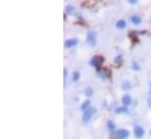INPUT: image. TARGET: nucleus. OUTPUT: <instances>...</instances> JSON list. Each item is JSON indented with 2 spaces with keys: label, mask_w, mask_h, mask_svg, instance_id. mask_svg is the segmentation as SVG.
I'll use <instances>...</instances> for the list:
<instances>
[{
  "label": "nucleus",
  "mask_w": 151,
  "mask_h": 139,
  "mask_svg": "<svg viewBox=\"0 0 151 139\" xmlns=\"http://www.w3.org/2000/svg\"><path fill=\"white\" fill-rule=\"evenodd\" d=\"M150 133H151V132H150Z\"/></svg>",
  "instance_id": "412c9836"
},
{
  "label": "nucleus",
  "mask_w": 151,
  "mask_h": 139,
  "mask_svg": "<svg viewBox=\"0 0 151 139\" xmlns=\"http://www.w3.org/2000/svg\"><path fill=\"white\" fill-rule=\"evenodd\" d=\"M130 88H131V87H130V83H129V82H124V83H123V89H127V90H128V89H130Z\"/></svg>",
  "instance_id": "dca6fc26"
},
{
  "label": "nucleus",
  "mask_w": 151,
  "mask_h": 139,
  "mask_svg": "<svg viewBox=\"0 0 151 139\" xmlns=\"http://www.w3.org/2000/svg\"><path fill=\"white\" fill-rule=\"evenodd\" d=\"M77 44V39H69L65 42V47L66 48H73Z\"/></svg>",
  "instance_id": "423d86ee"
},
{
  "label": "nucleus",
  "mask_w": 151,
  "mask_h": 139,
  "mask_svg": "<svg viewBox=\"0 0 151 139\" xmlns=\"http://www.w3.org/2000/svg\"><path fill=\"white\" fill-rule=\"evenodd\" d=\"M93 92H94V91H93L91 88H87V89L84 90V94H86L87 96H93Z\"/></svg>",
  "instance_id": "ddd939ff"
},
{
  "label": "nucleus",
  "mask_w": 151,
  "mask_h": 139,
  "mask_svg": "<svg viewBox=\"0 0 151 139\" xmlns=\"http://www.w3.org/2000/svg\"><path fill=\"white\" fill-rule=\"evenodd\" d=\"M96 112V109L95 107H89L88 110H86L84 112H83V116H82V120L84 122V123H89L90 122V119L93 118V116H94V113Z\"/></svg>",
  "instance_id": "f257e3e1"
},
{
  "label": "nucleus",
  "mask_w": 151,
  "mask_h": 139,
  "mask_svg": "<svg viewBox=\"0 0 151 139\" xmlns=\"http://www.w3.org/2000/svg\"><path fill=\"white\" fill-rule=\"evenodd\" d=\"M129 2H130V4H136L137 1H136V0H129Z\"/></svg>",
  "instance_id": "6ab92c4d"
},
{
  "label": "nucleus",
  "mask_w": 151,
  "mask_h": 139,
  "mask_svg": "<svg viewBox=\"0 0 151 139\" xmlns=\"http://www.w3.org/2000/svg\"><path fill=\"white\" fill-rule=\"evenodd\" d=\"M66 12H67L68 14H73V13H74V7L70 6V5L67 6V7H66Z\"/></svg>",
  "instance_id": "f8f14e48"
},
{
  "label": "nucleus",
  "mask_w": 151,
  "mask_h": 139,
  "mask_svg": "<svg viewBox=\"0 0 151 139\" xmlns=\"http://www.w3.org/2000/svg\"><path fill=\"white\" fill-rule=\"evenodd\" d=\"M103 62H104V59L102 56H94L90 60V66H93V67H95V68H97V69L100 70Z\"/></svg>",
  "instance_id": "f03ea898"
},
{
  "label": "nucleus",
  "mask_w": 151,
  "mask_h": 139,
  "mask_svg": "<svg viewBox=\"0 0 151 139\" xmlns=\"http://www.w3.org/2000/svg\"><path fill=\"white\" fill-rule=\"evenodd\" d=\"M116 112H117V113H127L128 110H127L125 106H121V107H117V109H116Z\"/></svg>",
  "instance_id": "9b49d317"
},
{
  "label": "nucleus",
  "mask_w": 151,
  "mask_h": 139,
  "mask_svg": "<svg viewBox=\"0 0 151 139\" xmlns=\"http://www.w3.org/2000/svg\"><path fill=\"white\" fill-rule=\"evenodd\" d=\"M116 137L118 139H125L129 137V132L127 131V130H123V129H121V130H118V131H116Z\"/></svg>",
  "instance_id": "39448f33"
},
{
  "label": "nucleus",
  "mask_w": 151,
  "mask_h": 139,
  "mask_svg": "<svg viewBox=\"0 0 151 139\" xmlns=\"http://www.w3.org/2000/svg\"><path fill=\"white\" fill-rule=\"evenodd\" d=\"M122 104H123V106L130 105L131 104V97H130L129 95H124V96L122 97Z\"/></svg>",
  "instance_id": "0eeeda50"
},
{
  "label": "nucleus",
  "mask_w": 151,
  "mask_h": 139,
  "mask_svg": "<svg viewBox=\"0 0 151 139\" xmlns=\"http://www.w3.org/2000/svg\"><path fill=\"white\" fill-rule=\"evenodd\" d=\"M125 26H127V22L124 20H118L116 22V28L117 29H123V28H125Z\"/></svg>",
  "instance_id": "6e6552de"
},
{
  "label": "nucleus",
  "mask_w": 151,
  "mask_h": 139,
  "mask_svg": "<svg viewBox=\"0 0 151 139\" xmlns=\"http://www.w3.org/2000/svg\"><path fill=\"white\" fill-rule=\"evenodd\" d=\"M87 42L90 44V46H94L96 43V34L95 32H89L87 35Z\"/></svg>",
  "instance_id": "20e7f679"
},
{
  "label": "nucleus",
  "mask_w": 151,
  "mask_h": 139,
  "mask_svg": "<svg viewBox=\"0 0 151 139\" xmlns=\"http://www.w3.org/2000/svg\"><path fill=\"white\" fill-rule=\"evenodd\" d=\"M108 128H109V130H111V131L115 130V125H114V123L111 122V120L108 122Z\"/></svg>",
  "instance_id": "2eb2a0df"
},
{
  "label": "nucleus",
  "mask_w": 151,
  "mask_h": 139,
  "mask_svg": "<svg viewBox=\"0 0 151 139\" xmlns=\"http://www.w3.org/2000/svg\"><path fill=\"white\" fill-rule=\"evenodd\" d=\"M90 107V102L89 101H86V102H83L82 105H81V110H83V111H86V110H88Z\"/></svg>",
  "instance_id": "9d476101"
},
{
  "label": "nucleus",
  "mask_w": 151,
  "mask_h": 139,
  "mask_svg": "<svg viewBox=\"0 0 151 139\" xmlns=\"http://www.w3.org/2000/svg\"><path fill=\"white\" fill-rule=\"evenodd\" d=\"M148 104H149V106L151 107V96L149 97V98H148Z\"/></svg>",
  "instance_id": "a211bd4d"
},
{
  "label": "nucleus",
  "mask_w": 151,
  "mask_h": 139,
  "mask_svg": "<svg viewBox=\"0 0 151 139\" xmlns=\"http://www.w3.org/2000/svg\"><path fill=\"white\" fill-rule=\"evenodd\" d=\"M150 92H151V83H150Z\"/></svg>",
  "instance_id": "aec40b11"
},
{
  "label": "nucleus",
  "mask_w": 151,
  "mask_h": 139,
  "mask_svg": "<svg viewBox=\"0 0 151 139\" xmlns=\"http://www.w3.org/2000/svg\"><path fill=\"white\" fill-rule=\"evenodd\" d=\"M132 69H135V70H139V69H141V68L138 67V64H137V63H135V62H134V63H132Z\"/></svg>",
  "instance_id": "f3484780"
},
{
  "label": "nucleus",
  "mask_w": 151,
  "mask_h": 139,
  "mask_svg": "<svg viewBox=\"0 0 151 139\" xmlns=\"http://www.w3.org/2000/svg\"><path fill=\"white\" fill-rule=\"evenodd\" d=\"M78 78H80V72H78V71H74V72H73V80H74V81H77V80H78Z\"/></svg>",
  "instance_id": "4468645a"
},
{
  "label": "nucleus",
  "mask_w": 151,
  "mask_h": 139,
  "mask_svg": "<svg viewBox=\"0 0 151 139\" xmlns=\"http://www.w3.org/2000/svg\"><path fill=\"white\" fill-rule=\"evenodd\" d=\"M134 135H135L136 138H142L144 136V129L142 126H139V125H136L135 129H134Z\"/></svg>",
  "instance_id": "7ed1b4c3"
},
{
  "label": "nucleus",
  "mask_w": 151,
  "mask_h": 139,
  "mask_svg": "<svg viewBox=\"0 0 151 139\" xmlns=\"http://www.w3.org/2000/svg\"><path fill=\"white\" fill-rule=\"evenodd\" d=\"M131 22L135 24V25H139L142 22V20H141V18L138 15H132L131 16Z\"/></svg>",
  "instance_id": "1a4fd4ad"
}]
</instances>
